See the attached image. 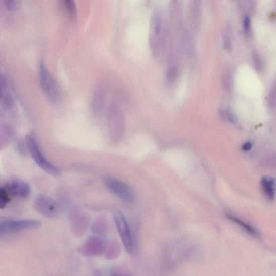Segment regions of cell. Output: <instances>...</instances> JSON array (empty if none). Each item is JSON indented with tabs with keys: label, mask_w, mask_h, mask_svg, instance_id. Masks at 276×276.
Returning <instances> with one entry per match:
<instances>
[{
	"label": "cell",
	"mask_w": 276,
	"mask_h": 276,
	"mask_svg": "<svg viewBox=\"0 0 276 276\" xmlns=\"http://www.w3.org/2000/svg\"><path fill=\"white\" fill-rule=\"evenodd\" d=\"M107 125L109 137L114 142H117L123 137L126 129L124 113L115 104L109 106L107 111Z\"/></svg>",
	"instance_id": "1"
},
{
	"label": "cell",
	"mask_w": 276,
	"mask_h": 276,
	"mask_svg": "<svg viewBox=\"0 0 276 276\" xmlns=\"http://www.w3.org/2000/svg\"><path fill=\"white\" fill-rule=\"evenodd\" d=\"M25 143L32 158L38 167L51 175L59 176L61 175L59 169L49 162L44 157L34 133L28 135L25 139Z\"/></svg>",
	"instance_id": "2"
},
{
	"label": "cell",
	"mask_w": 276,
	"mask_h": 276,
	"mask_svg": "<svg viewBox=\"0 0 276 276\" xmlns=\"http://www.w3.org/2000/svg\"><path fill=\"white\" fill-rule=\"evenodd\" d=\"M41 225V222L36 220H17L1 216L0 217V238L24 230L35 229Z\"/></svg>",
	"instance_id": "3"
},
{
	"label": "cell",
	"mask_w": 276,
	"mask_h": 276,
	"mask_svg": "<svg viewBox=\"0 0 276 276\" xmlns=\"http://www.w3.org/2000/svg\"><path fill=\"white\" fill-rule=\"evenodd\" d=\"M39 79L41 88L45 97L53 103L59 102L61 98L59 86L43 62L40 63Z\"/></svg>",
	"instance_id": "4"
},
{
	"label": "cell",
	"mask_w": 276,
	"mask_h": 276,
	"mask_svg": "<svg viewBox=\"0 0 276 276\" xmlns=\"http://www.w3.org/2000/svg\"><path fill=\"white\" fill-rule=\"evenodd\" d=\"M34 207L37 212L48 218H55L62 212L61 203L53 198L38 196L34 201Z\"/></svg>",
	"instance_id": "5"
},
{
	"label": "cell",
	"mask_w": 276,
	"mask_h": 276,
	"mask_svg": "<svg viewBox=\"0 0 276 276\" xmlns=\"http://www.w3.org/2000/svg\"><path fill=\"white\" fill-rule=\"evenodd\" d=\"M113 217L115 225L126 250L128 253H132L133 250L132 237L125 217L119 211H114Z\"/></svg>",
	"instance_id": "6"
},
{
	"label": "cell",
	"mask_w": 276,
	"mask_h": 276,
	"mask_svg": "<svg viewBox=\"0 0 276 276\" xmlns=\"http://www.w3.org/2000/svg\"><path fill=\"white\" fill-rule=\"evenodd\" d=\"M106 187L114 194L127 202H132L134 194L132 189L125 183L113 179H107L105 181Z\"/></svg>",
	"instance_id": "7"
},
{
	"label": "cell",
	"mask_w": 276,
	"mask_h": 276,
	"mask_svg": "<svg viewBox=\"0 0 276 276\" xmlns=\"http://www.w3.org/2000/svg\"><path fill=\"white\" fill-rule=\"evenodd\" d=\"M10 196L25 198L30 194V185L26 182L19 180L11 181L5 186Z\"/></svg>",
	"instance_id": "8"
},
{
	"label": "cell",
	"mask_w": 276,
	"mask_h": 276,
	"mask_svg": "<svg viewBox=\"0 0 276 276\" xmlns=\"http://www.w3.org/2000/svg\"><path fill=\"white\" fill-rule=\"evenodd\" d=\"M106 98V93L105 89L98 87L95 91L92 101L93 113L97 116H100L103 113Z\"/></svg>",
	"instance_id": "9"
},
{
	"label": "cell",
	"mask_w": 276,
	"mask_h": 276,
	"mask_svg": "<svg viewBox=\"0 0 276 276\" xmlns=\"http://www.w3.org/2000/svg\"><path fill=\"white\" fill-rule=\"evenodd\" d=\"M262 189L270 200H273L275 194V181L272 177H265L261 181Z\"/></svg>",
	"instance_id": "10"
},
{
	"label": "cell",
	"mask_w": 276,
	"mask_h": 276,
	"mask_svg": "<svg viewBox=\"0 0 276 276\" xmlns=\"http://www.w3.org/2000/svg\"><path fill=\"white\" fill-rule=\"evenodd\" d=\"M226 216L230 221L236 223V224H238V225L242 227V228L245 230L246 232H247L248 234L255 236H257L258 235V232H257V230L254 228H253L251 226L249 225V224L245 222H244L242 220L239 219V218H237L234 216L230 214H227Z\"/></svg>",
	"instance_id": "11"
},
{
	"label": "cell",
	"mask_w": 276,
	"mask_h": 276,
	"mask_svg": "<svg viewBox=\"0 0 276 276\" xmlns=\"http://www.w3.org/2000/svg\"><path fill=\"white\" fill-rule=\"evenodd\" d=\"M223 85L224 88L229 91L232 89L233 82V70L231 68L225 69L223 74Z\"/></svg>",
	"instance_id": "12"
},
{
	"label": "cell",
	"mask_w": 276,
	"mask_h": 276,
	"mask_svg": "<svg viewBox=\"0 0 276 276\" xmlns=\"http://www.w3.org/2000/svg\"><path fill=\"white\" fill-rule=\"evenodd\" d=\"M61 1L68 15L71 17H75L77 8L75 0H61Z\"/></svg>",
	"instance_id": "13"
},
{
	"label": "cell",
	"mask_w": 276,
	"mask_h": 276,
	"mask_svg": "<svg viewBox=\"0 0 276 276\" xmlns=\"http://www.w3.org/2000/svg\"><path fill=\"white\" fill-rule=\"evenodd\" d=\"M10 201V196L5 187L0 188V209L7 206Z\"/></svg>",
	"instance_id": "14"
},
{
	"label": "cell",
	"mask_w": 276,
	"mask_h": 276,
	"mask_svg": "<svg viewBox=\"0 0 276 276\" xmlns=\"http://www.w3.org/2000/svg\"><path fill=\"white\" fill-rule=\"evenodd\" d=\"M219 115L223 119L230 122L231 123H236V119L234 114L226 109L221 108L219 110Z\"/></svg>",
	"instance_id": "15"
},
{
	"label": "cell",
	"mask_w": 276,
	"mask_h": 276,
	"mask_svg": "<svg viewBox=\"0 0 276 276\" xmlns=\"http://www.w3.org/2000/svg\"><path fill=\"white\" fill-rule=\"evenodd\" d=\"M5 7L11 11H14L20 8L21 0H3Z\"/></svg>",
	"instance_id": "16"
},
{
	"label": "cell",
	"mask_w": 276,
	"mask_h": 276,
	"mask_svg": "<svg viewBox=\"0 0 276 276\" xmlns=\"http://www.w3.org/2000/svg\"><path fill=\"white\" fill-rule=\"evenodd\" d=\"M9 137V130L4 129L0 132V150L3 149L5 146L7 145Z\"/></svg>",
	"instance_id": "17"
},
{
	"label": "cell",
	"mask_w": 276,
	"mask_h": 276,
	"mask_svg": "<svg viewBox=\"0 0 276 276\" xmlns=\"http://www.w3.org/2000/svg\"><path fill=\"white\" fill-rule=\"evenodd\" d=\"M178 76V70L176 68H172L170 69L166 75V81L169 83H172L176 81Z\"/></svg>",
	"instance_id": "18"
},
{
	"label": "cell",
	"mask_w": 276,
	"mask_h": 276,
	"mask_svg": "<svg viewBox=\"0 0 276 276\" xmlns=\"http://www.w3.org/2000/svg\"><path fill=\"white\" fill-rule=\"evenodd\" d=\"M7 88V81L3 75H0V101L4 96V93Z\"/></svg>",
	"instance_id": "19"
},
{
	"label": "cell",
	"mask_w": 276,
	"mask_h": 276,
	"mask_svg": "<svg viewBox=\"0 0 276 276\" xmlns=\"http://www.w3.org/2000/svg\"><path fill=\"white\" fill-rule=\"evenodd\" d=\"M268 104L270 107H274L276 105V91L275 88L273 89L270 92L268 97Z\"/></svg>",
	"instance_id": "20"
},
{
	"label": "cell",
	"mask_w": 276,
	"mask_h": 276,
	"mask_svg": "<svg viewBox=\"0 0 276 276\" xmlns=\"http://www.w3.org/2000/svg\"><path fill=\"white\" fill-rule=\"evenodd\" d=\"M254 64L256 70L258 72L262 71V62L258 56L254 57Z\"/></svg>",
	"instance_id": "21"
},
{
	"label": "cell",
	"mask_w": 276,
	"mask_h": 276,
	"mask_svg": "<svg viewBox=\"0 0 276 276\" xmlns=\"http://www.w3.org/2000/svg\"><path fill=\"white\" fill-rule=\"evenodd\" d=\"M244 26L246 30H248L250 27V19L249 17L246 16L245 18V21H244Z\"/></svg>",
	"instance_id": "22"
},
{
	"label": "cell",
	"mask_w": 276,
	"mask_h": 276,
	"mask_svg": "<svg viewBox=\"0 0 276 276\" xmlns=\"http://www.w3.org/2000/svg\"><path fill=\"white\" fill-rule=\"evenodd\" d=\"M253 145L251 143L247 142L243 145L242 150L245 151H248L252 149Z\"/></svg>",
	"instance_id": "23"
}]
</instances>
